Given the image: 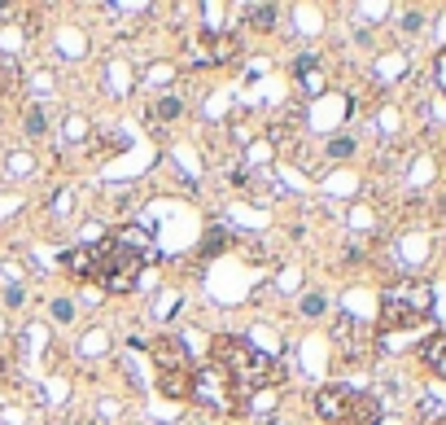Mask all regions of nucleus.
<instances>
[{
  "instance_id": "nucleus-19",
  "label": "nucleus",
  "mask_w": 446,
  "mask_h": 425,
  "mask_svg": "<svg viewBox=\"0 0 446 425\" xmlns=\"http://www.w3.org/2000/svg\"><path fill=\"white\" fill-rule=\"evenodd\" d=\"M420 27H425V14H416V9H412V14H403V31L407 35H416Z\"/></svg>"
},
{
  "instance_id": "nucleus-5",
  "label": "nucleus",
  "mask_w": 446,
  "mask_h": 425,
  "mask_svg": "<svg viewBox=\"0 0 446 425\" xmlns=\"http://www.w3.org/2000/svg\"><path fill=\"white\" fill-rule=\"evenodd\" d=\"M188 399H197V404H206L214 412H236V404H241L232 373L219 360H206L201 369H192V395Z\"/></svg>"
},
{
  "instance_id": "nucleus-2",
  "label": "nucleus",
  "mask_w": 446,
  "mask_h": 425,
  "mask_svg": "<svg viewBox=\"0 0 446 425\" xmlns=\"http://www.w3.org/2000/svg\"><path fill=\"white\" fill-rule=\"evenodd\" d=\"M433 316V285L416 276H403L399 285L381 294V334H403Z\"/></svg>"
},
{
  "instance_id": "nucleus-10",
  "label": "nucleus",
  "mask_w": 446,
  "mask_h": 425,
  "mask_svg": "<svg viewBox=\"0 0 446 425\" xmlns=\"http://www.w3.org/2000/svg\"><path fill=\"white\" fill-rule=\"evenodd\" d=\"M227 241H232L227 228H210V237L201 241V254H219V250H227Z\"/></svg>"
},
{
  "instance_id": "nucleus-15",
  "label": "nucleus",
  "mask_w": 446,
  "mask_h": 425,
  "mask_svg": "<svg viewBox=\"0 0 446 425\" xmlns=\"http://www.w3.org/2000/svg\"><path fill=\"white\" fill-rule=\"evenodd\" d=\"M53 316H57V320H66V325H70V320H75V303L57 298V303H53Z\"/></svg>"
},
{
  "instance_id": "nucleus-18",
  "label": "nucleus",
  "mask_w": 446,
  "mask_h": 425,
  "mask_svg": "<svg viewBox=\"0 0 446 425\" xmlns=\"http://www.w3.org/2000/svg\"><path fill=\"white\" fill-rule=\"evenodd\" d=\"M105 342H110V338H105L101 329H92V334H88V342H83V351H88V356H92V351H105Z\"/></svg>"
},
{
  "instance_id": "nucleus-6",
  "label": "nucleus",
  "mask_w": 446,
  "mask_h": 425,
  "mask_svg": "<svg viewBox=\"0 0 446 425\" xmlns=\"http://www.w3.org/2000/svg\"><path fill=\"white\" fill-rule=\"evenodd\" d=\"M62 268L75 281H92V285H101L105 281V237L92 241V246H79V250H70L62 259Z\"/></svg>"
},
{
  "instance_id": "nucleus-21",
  "label": "nucleus",
  "mask_w": 446,
  "mask_h": 425,
  "mask_svg": "<svg viewBox=\"0 0 446 425\" xmlns=\"http://www.w3.org/2000/svg\"><path fill=\"white\" fill-rule=\"evenodd\" d=\"M271 425H285V421H271Z\"/></svg>"
},
{
  "instance_id": "nucleus-14",
  "label": "nucleus",
  "mask_w": 446,
  "mask_h": 425,
  "mask_svg": "<svg viewBox=\"0 0 446 425\" xmlns=\"http://www.w3.org/2000/svg\"><path fill=\"white\" fill-rule=\"evenodd\" d=\"M27 132H31V136H44V132H48V127H44V110H40V105H31V110H27Z\"/></svg>"
},
{
  "instance_id": "nucleus-3",
  "label": "nucleus",
  "mask_w": 446,
  "mask_h": 425,
  "mask_svg": "<svg viewBox=\"0 0 446 425\" xmlns=\"http://www.w3.org/2000/svg\"><path fill=\"white\" fill-rule=\"evenodd\" d=\"M315 412H320V421H328V425H377L381 421L377 399L364 395V391H350V386H342V382L320 386Z\"/></svg>"
},
{
  "instance_id": "nucleus-16",
  "label": "nucleus",
  "mask_w": 446,
  "mask_h": 425,
  "mask_svg": "<svg viewBox=\"0 0 446 425\" xmlns=\"http://www.w3.org/2000/svg\"><path fill=\"white\" fill-rule=\"evenodd\" d=\"M433 79H438V88H442V97H446V49L438 53V62H433Z\"/></svg>"
},
{
  "instance_id": "nucleus-1",
  "label": "nucleus",
  "mask_w": 446,
  "mask_h": 425,
  "mask_svg": "<svg viewBox=\"0 0 446 425\" xmlns=\"http://www.w3.org/2000/svg\"><path fill=\"white\" fill-rule=\"evenodd\" d=\"M219 364L232 373L241 399H254L258 391H271V386L280 382V364H276L267 351H258L254 342H241V338L219 342Z\"/></svg>"
},
{
  "instance_id": "nucleus-8",
  "label": "nucleus",
  "mask_w": 446,
  "mask_h": 425,
  "mask_svg": "<svg viewBox=\"0 0 446 425\" xmlns=\"http://www.w3.org/2000/svg\"><path fill=\"white\" fill-rule=\"evenodd\" d=\"M227 57H236V35L210 31L206 35V62H227Z\"/></svg>"
},
{
  "instance_id": "nucleus-20",
  "label": "nucleus",
  "mask_w": 446,
  "mask_h": 425,
  "mask_svg": "<svg viewBox=\"0 0 446 425\" xmlns=\"http://www.w3.org/2000/svg\"><path fill=\"white\" fill-rule=\"evenodd\" d=\"M27 167H31V158H27V153H14V175H22Z\"/></svg>"
},
{
  "instance_id": "nucleus-13",
  "label": "nucleus",
  "mask_w": 446,
  "mask_h": 425,
  "mask_svg": "<svg viewBox=\"0 0 446 425\" xmlns=\"http://www.w3.org/2000/svg\"><path fill=\"white\" fill-rule=\"evenodd\" d=\"M350 153H355V140H350V136L328 140V158H350Z\"/></svg>"
},
{
  "instance_id": "nucleus-9",
  "label": "nucleus",
  "mask_w": 446,
  "mask_h": 425,
  "mask_svg": "<svg viewBox=\"0 0 446 425\" xmlns=\"http://www.w3.org/2000/svg\"><path fill=\"white\" fill-rule=\"evenodd\" d=\"M245 18H254L258 31H271L276 18H280V9H276V5H245Z\"/></svg>"
},
{
  "instance_id": "nucleus-12",
  "label": "nucleus",
  "mask_w": 446,
  "mask_h": 425,
  "mask_svg": "<svg viewBox=\"0 0 446 425\" xmlns=\"http://www.w3.org/2000/svg\"><path fill=\"white\" fill-rule=\"evenodd\" d=\"M179 114H184V101L179 97H162L158 101V119H179Z\"/></svg>"
},
{
  "instance_id": "nucleus-4",
  "label": "nucleus",
  "mask_w": 446,
  "mask_h": 425,
  "mask_svg": "<svg viewBox=\"0 0 446 425\" xmlns=\"http://www.w3.org/2000/svg\"><path fill=\"white\" fill-rule=\"evenodd\" d=\"M153 369H158V391L166 399H188L192 395V364H188V351L179 338H162L153 342Z\"/></svg>"
},
{
  "instance_id": "nucleus-11",
  "label": "nucleus",
  "mask_w": 446,
  "mask_h": 425,
  "mask_svg": "<svg viewBox=\"0 0 446 425\" xmlns=\"http://www.w3.org/2000/svg\"><path fill=\"white\" fill-rule=\"evenodd\" d=\"M324 312H328V298H324V294H302V316L315 320V316H324Z\"/></svg>"
},
{
  "instance_id": "nucleus-17",
  "label": "nucleus",
  "mask_w": 446,
  "mask_h": 425,
  "mask_svg": "<svg viewBox=\"0 0 446 425\" xmlns=\"http://www.w3.org/2000/svg\"><path fill=\"white\" fill-rule=\"evenodd\" d=\"M311 70H315V53H302V57H298V66H293V75H298V79H306Z\"/></svg>"
},
{
  "instance_id": "nucleus-7",
  "label": "nucleus",
  "mask_w": 446,
  "mask_h": 425,
  "mask_svg": "<svg viewBox=\"0 0 446 425\" xmlns=\"http://www.w3.org/2000/svg\"><path fill=\"white\" fill-rule=\"evenodd\" d=\"M420 360L429 364V373H438L446 382V329H438L433 338H425V347H420Z\"/></svg>"
}]
</instances>
